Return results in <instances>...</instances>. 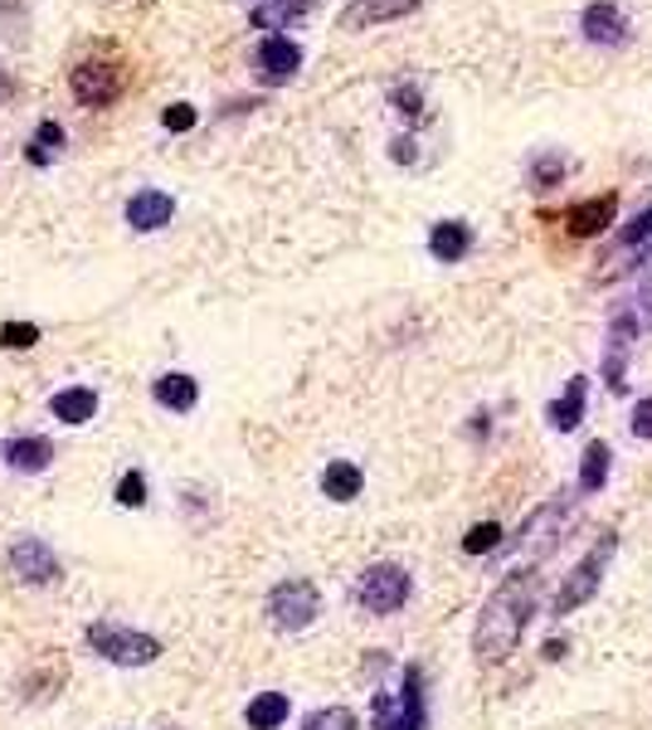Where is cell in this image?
Wrapping results in <instances>:
<instances>
[{"instance_id":"19","label":"cell","mask_w":652,"mask_h":730,"mask_svg":"<svg viewBox=\"0 0 652 730\" xmlns=\"http://www.w3.org/2000/svg\"><path fill=\"white\" fill-rule=\"evenodd\" d=\"M49 414L64 419V424H89L97 414V395L89 385H69V389H59V395L49 399Z\"/></svg>"},{"instance_id":"6","label":"cell","mask_w":652,"mask_h":730,"mask_svg":"<svg viewBox=\"0 0 652 730\" xmlns=\"http://www.w3.org/2000/svg\"><path fill=\"white\" fill-rule=\"evenodd\" d=\"M410 594H414L410 570L390 565V560H380V565H371L361 580H355V604H361L365 614H375V618L400 614V608L410 604Z\"/></svg>"},{"instance_id":"4","label":"cell","mask_w":652,"mask_h":730,"mask_svg":"<svg viewBox=\"0 0 652 730\" xmlns=\"http://www.w3.org/2000/svg\"><path fill=\"white\" fill-rule=\"evenodd\" d=\"M613 551H619V535H599L594 541V551H589L580 565L570 570V580L560 584V594H556V604H550V614L556 618H570L575 608H584L589 599L599 594V584H604V570H609V560H613Z\"/></svg>"},{"instance_id":"36","label":"cell","mask_w":652,"mask_h":730,"mask_svg":"<svg viewBox=\"0 0 652 730\" xmlns=\"http://www.w3.org/2000/svg\"><path fill=\"white\" fill-rule=\"evenodd\" d=\"M10 93H15V83H10V79H6V73H0V103H6V97H10Z\"/></svg>"},{"instance_id":"8","label":"cell","mask_w":652,"mask_h":730,"mask_svg":"<svg viewBox=\"0 0 652 730\" xmlns=\"http://www.w3.org/2000/svg\"><path fill=\"white\" fill-rule=\"evenodd\" d=\"M10 575L20 584H54L64 575V565H59V555L49 551L40 535H20V541L10 545Z\"/></svg>"},{"instance_id":"1","label":"cell","mask_w":652,"mask_h":730,"mask_svg":"<svg viewBox=\"0 0 652 730\" xmlns=\"http://www.w3.org/2000/svg\"><path fill=\"white\" fill-rule=\"evenodd\" d=\"M536 599H540L536 565H516L501 575V584L487 594L483 614H477V628H473L477 663H501V657L516 653V643H521V633L536 614Z\"/></svg>"},{"instance_id":"16","label":"cell","mask_w":652,"mask_h":730,"mask_svg":"<svg viewBox=\"0 0 652 730\" xmlns=\"http://www.w3.org/2000/svg\"><path fill=\"white\" fill-rule=\"evenodd\" d=\"M0 453H6V462L15 472H44L49 462H54V448H49V438H40V434H10Z\"/></svg>"},{"instance_id":"30","label":"cell","mask_w":652,"mask_h":730,"mask_svg":"<svg viewBox=\"0 0 652 730\" xmlns=\"http://www.w3.org/2000/svg\"><path fill=\"white\" fill-rule=\"evenodd\" d=\"M34 341H40V326L34 322H6L0 326V346L6 351H30Z\"/></svg>"},{"instance_id":"11","label":"cell","mask_w":652,"mask_h":730,"mask_svg":"<svg viewBox=\"0 0 652 730\" xmlns=\"http://www.w3.org/2000/svg\"><path fill=\"white\" fill-rule=\"evenodd\" d=\"M253 64H258V79H263V83H288L292 73L302 69V49L292 44L288 34H268V40L258 44Z\"/></svg>"},{"instance_id":"35","label":"cell","mask_w":652,"mask_h":730,"mask_svg":"<svg viewBox=\"0 0 652 730\" xmlns=\"http://www.w3.org/2000/svg\"><path fill=\"white\" fill-rule=\"evenodd\" d=\"M390 156H395V161H404V166H410V161H420V146H414L410 137H395V142H390Z\"/></svg>"},{"instance_id":"23","label":"cell","mask_w":652,"mask_h":730,"mask_svg":"<svg viewBox=\"0 0 652 730\" xmlns=\"http://www.w3.org/2000/svg\"><path fill=\"white\" fill-rule=\"evenodd\" d=\"M292 701L282 697V691H258V697L244 706V721H249V730H278L282 721H288Z\"/></svg>"},{"instance_id":"14","label":"cell","mask_w":652,"mask_h":730,"mask_svg":"<svg viewBox=\"0 0 652 730\" xmlns=\"http://www.w3.org/2000/svg\"><path fill=\"white\" fill-rule=\"evenodd\" d=\"M170 215H176V200H170L166 190H137L127 200V225L142 229V234H152V229H166Z\"/></svg>"},{"instance_id":"18","label":"cell","mask_w":652,"mask_h":730,"mask_svg":"<svg viewBox=\"0 0 652 730\" xmlns=\"http://www.w3.org/2000/svg\"><path fill=\"white\" fill-rule=\"evenodd\" d=\"M414 6H420V0H351L346 15H341V24H346V30H361V24L400 20V15H410Z\"/></svg>"},{"instance_id":"5","label":"cell","mask_w":652,"mask_h":730,"mask_svg":"<svg viewBox=\"0 0 652 730\" xmlns=\"http://www.w3.org/2000/svg\"><path fill=\"white\" fill-rule=\"evenodd\" d=\"M263 614L278 633H302V628L317 624V614H322V594H317L312 580H282L268 590Z\"/></svg>"},{"instance_id":"12","label":"cell","mask_w":652,"mask_h":730,"mask_svg":"<svg viewBox=\"0 0 652 730\" xmlns=\"http://www.w3.org/2000/svg\"><path fill=\"white\" fill-rule=\"evenodd\" d=\"M580 30H584L589 44H613V49L629 44V15H623L619 6H609V0H594V6L584 10Z\"/></svg>"},{"instance_id":"3","label":"cell","mask_w":652,"mask_h":730,"mask_svg":"<svg viewBox=\"0 0 652 730\" xmlns=\"http://www.w3.org/2000/svg\"><path fill=\"white\" fill-rule=\"evenodd\" d=\"M83 643L113 667H152L162 657V638L137 628H122V624H89L83 628Z\"/></svg>"},{"instance_id":"32","label":"cell","mask_w":652,"mask_h":730,"mask_svg":"<svg viewBox=\"0 0 652 730\" xmlns=\"http://www.w3.org/2000/svg\"><path fill=\"white\" fill-rule=\"evenodd\" d=\"M390 103H395V113H400V117H410V122H420V117H424V93L414 88V83H400V88L390 93Z\"/></svg>"},{"instance_id":"15","label":"cell","mask_w":652,"mask_h":730,"mask_svg":"<svg viewBox=\"0 0 652 730\" xmlns=\"http://www.w3.org/2000/svg\"><path fill=\"white\" fill-rule=\"evenodd\" d=\"M152 399L162 409H176V414H190L195 405H200V385H195V375L186 371H166L152 380Z\"/></svg>"},{"instance_id":"9","label":"cell","mask_w":652,"mask_h":730,"mask_svg":"<svg viewBox=\"0 0 652 730\" xmlns=\"http://www.w3.org/2000/svg\"><path fill=\"white\" fill-rule=\"evenodd\" d=\"M633 336H638V312L633 307H619L609 322V341H604V385L619 395L629 389L623 371H629V351H633Z\"/></svg>"},{"instance_id":"10","label":"cell","mask_w":652,"mask_h":730,"mask_svg":"<svg viewBox=\"0 0 652 730\" xmlns=\"http://www.w3.org/2000/svg\"><path fill=\"white\" fill-rule=\"evenodd\" d=\"M69 83H73V97H79V103L107 107L122 93V69L103 64V59H83V64H73Z\"/></svg>"},{"instance_id":"34","label":"cell","mask_w":652,"mask_h":730,"mask_svg":"<svg viewBox=\"0 0 652 730\" xmlns=\"http://www.w3.org/2000/svg\"><path fill=\"white\" fill-rule=\"evenodd\" d=\"M633 434L652 438V399H638V405H633Z\"/></svg>"},{"instance_id":"13","label":"cell","mask_w":652,"mask_h":730,"mask_svg":"<svg viewBox=\"0 0 652 730\" xmlns=\"http://www.w3.org/2000/svg\"><path fill=\"white\" fill-rule=\"evenodd\" d=\"M613 215H619V200L613 195H594V200H580L565 210V229H570L575 239H589V234H604L613 225Z\"/></svg>"},{"instance_id":"17","label":"cell","mask_w":652,"mask_h":730,"mask_svg":"<svg viewBox=\"0 0 652 730\" xmlns=\"http://www.w3.org/2000/svg\"><path fill=\"white\" fill-rule=\"evenodd\" d=\"M467 249H473V225H463V219H438L434 234H428V253H434L438 263H458V259H467Z\"/></svg>"},{"instance_id":"24","label":"cell","mask_w":652,"mask_h":730,"mask_svg":"<svg viewBox=\"0 0 652 730\" xmlns=\"http://www.w3.org/2000/svg\"><path fill=\"white\" fill-rule=\"evenodd\" d=\"M619 249L633 253V263H648V259H652V205H648V210H638L629 225L619 229ZM633 263H629V268H633Z\"/></svg>"},{"instance_id":"21","label":"cell","mask_w":652,"mask_h":730,"mask_svg":"<svg viewBox=\"0 0 652 730\" xmlns=\"http://www.w3.org/2000/svg\"><path fill=\"white\" fill-rule=\"evenodd\" d=\"M584 395H589V380H580V375H575L570 385H565V395L556 399V405L546 409V419H550V429H560V434H570L575 424L584 419Z\"/></svg>"},{"instance_id":"2","label":"cell","mask_w":652,"mask_h":730,"mask_svg":"<svg viewBox=\"0 0 652 730\" xmlns=\"http://www.w3.org/2000/svg\"><path fill=\"white\" fill-rule=\"evenodd\" d=\"M371 721H375V730H424L428 726L420 667H404L395 691H375L371 697Z\"/></svg>"},{"instance_id":"29","label":"cell","mask_w":652,"mask_h":730,"mask_svg":"<svg viewBox=\"0 0 652 730\" xmlns=\"http://www.w3.org/2000/svg\"><path fill=\"white\" fill-rule=\"evenodd\" d=\"M463 551H467V555H491V551H501V526H497V521H477V526L463 535Z\"/></svg>"},{"instance_id":"37","label":"cell","mask_w":652,"mask_h":730,"mask_svg":"<svg viewBox=\"0 0 652 730\" xmlns=\"http://www.w3.org/2000/svg\"><path fill=\"white\" fill-rule=\"evenodd\" d=\"M643 307H648V316H652V288L643 292Z\"/></svg>"},{"instance_id":"27","label":"cell","mask_w":652,"mask_h":730,"mask_svg":"<svg viewBox=\"0 0 652 730\" xmlns=\"http://www.w3.org/2000/svg\"><path fill=\"white\" fill-rule=\"evenodd\" d=\"M59 146H64V127H59V122H40V127H34V137H30V166H49L59 156Z\"/></svg>"},{"instance_id":"25","label":"cell","mask_w":652,"mask_h":730,"mask_svg":"<svg viewBox=\"0 0 652 730\" xmlns=\"http://www.w3.org/2000/svg\"><path fill=\"white\" fill-rule=\"evenodd\" d=\"M609 444L604 438H594V444L584 448V458H580V492L589 497V492H599V487L609 482Z\"/></svg>"},{"instance_id":"7","label":"cell","mask_w":652,"mask_h":730,"mask_svg":"<svg viewBox=\"0 0 652 730\" xmlns=\"http://www.w3.org/2000/svg\"><path fill=\"white\" fill-rule=\"evenodd\" d=\"M570 511H575V497H570V492H560L556 502L536 507L531 517L521 521V531H516L511 551H526L531 560L550 555V551H556V545H560V535H565V521H570Z\"/></svg>"},{"instance_id":"26","label":"cell","mask_w":652,"mask_h":730,"mask_svg":"<svg viewBox=\"0 0 652 730\" xmlns=\"http://www.w3.org/2000/svg\"><path fill=\"white\" fill-rule=\"evenodd\" d=\"M565 170H570V156L546 152V156H536V161L526 166V180H531L536 190H550V186H560V180H565Z\"/></svg>"},{"instance_id":"22","label":"cell","mask_w":652,"mask_h":730,"mask_svg":"<svg viewBox=\"0 0 652 730\" xmlns=\"http://www.w3.org/2000/svg\"><path fill=\"white\" fill-rule=\"evenodd\" d=\"M361 487H365L361 468L346 462V458H337V462H327V468H322V492L331 497V502H355V497H361Z\"/></svg>"},{"instance_id":"20","label":"cell","mask_w":652,"mask_h":730,"mask_svg":"<svg viewBox=\"0 0 652 730\" xmlns=\"http://www.w3.org/2000/svg\"><path fill=\"white\" fill-rule=\"evenodd\" d=\"M317 0H263L249 20H253V30H292Z\"/></svg>"},{"instance_id":"33","label":"cell","mask_w":652,"mask_h":730,"mask_svg":"<svg viewBox=\"0 0 652 730\" xmlns=\"http://www.w3.org/2000/svg\"><path fill=\"white\" fill-rule=\"evenodd\" d=\"M162 122H166V132H190L195 127V107L176 103V107H166V113H162Z\"/></svg>"},{"instance_id":"31","label":"cell","mask_w":652,"mask_h":730,"mask_svg":"<svg viewBox=\"0 0 652 730\" xmlns=\"http://www.w3.org/2000/svg\"><path fill=\"white\" fill-rule=\"evenodd\" d=\"M117 507H146V472H122V482H117Z\"/></svg>"},{"instance_id":"28","label":"cell","mask_w":652,"mask_h":730,"mask_svg":"<svg viewBox=\"0 0 652 730\" xmlns=\"http://www.w3.org/2000/svg\"><path fill=\"white\" fill-rule=\"evenodd\" d=\"M302 730H361L351 706H322V711H312L302 721Z\"/></svg>"}]
</instances>
